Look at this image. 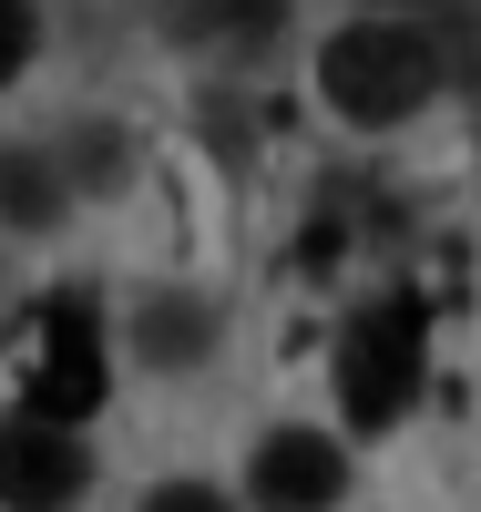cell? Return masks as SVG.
<instances>
[{"mask_svg":"<svg viewBox=\"0 0 481 512\" xmlns=\"http://www.w3.org/2000/svg\"><path fill=\"white\" fill-rule=\"evenodd\" d=\"M318 82L348 123H400L441 93V41L420 21H348L328 52H318Z\"/></svg>","mask_w":481,"mask_h":512,"instance_id":"cell-1","label":"cell"},{"mask_svg":"<svg viewBox=\"0 0 481 512\" xmlns=\"http://www.w3.org/2000/svg\"><path fill=\"white\" fill-rule=\"evenodd\" d=\"M420 328H430V308L410 287L369 297V308L338 328V410H348V431H389V420L410 410V390H420Z\"/></svg>","mask_w":481,"mask_h":512,"instance_id":"cell-2","label":"cell"},{"mask_svg":"<svg viewBox=\"0 0 481 512\" xmlns=\"http://www.w3.org/2000/svg\"><path fill=\"white\" fill-rule=\"evenodd\" d=\"M82 492H93V451L72 441V420H0V502L11 512H72Z\"/></svg>","mask_w":481,"mask_h":512,"instance_id":"cell-3","label":"cell"},{"mask_svg":"<svg viewBox=\"0 0 481 512\" xmlns=\"http://www.w3.org/2000/svg\"><path fill=\"white\" fill-rule=\"evenodd\" d=\"M103 328H93V308L82 297H52L41 308V359H31V410L41 420H93L103 410Z\"/></svg>","mask_w":481,"mask_h":512,"instance_id":"cell-4","label":"cell"},{"mask_svg":"<svg viewBox=\"0 0 481 512\" xmlns=\"http://www.w3.org/2000/svg\"><path fill=\"white\" fill-rule=\"evenodd\" d=\"M348 492V451L318 441V431H277L267 451H256V502H277V512H328Z\"/></svg>","mask_w":481,"mask_h":512,"instance_id":"cell-5","label":"cell"},{"mask_svg":"<svg viewBox=\"0 0 481 512\" xmlns=\"http://www.w3.org/2000/svg\"><path fill=\"white\" fill-rule=\"evenodd\" d=\"M144 11L195 52H256V41H277L287 0H144Z\"/></svg>","mask_w":481,"mask_h":512,"instance_id":"cell-6","label":"cell"},{"mask_svg":"<svg viewBox=\"0 0 481 512\" xmlns=\"http://www.w3.org/2000/svg\"><path fill=\"white\" fill-rule=\"evenodd\" d=\"M52 216H62V164H52V154H31V144H0V226L41 236Z\"/></svg>","mask_w":481,"mask_h":512,"instance_id":"cell-7","label":"cell"},{"mask_svg":"<svg viewBox=\"0 0 481 512\" xmlns=\"http://www.w3.org/2000/svg\"><path fill=\"white\" fill-rule=\"evenodd\" d=\"M134 338H144V359H164V369H185V359H205V338H215V318L195 308V297H154V308L134 318Z\"/></svg>","mask_w":481,"mask_h":512,"instance_id":"cell-8","label":"cell"},{"mask_svg":"<svg viewBox=\"0 0 481 512\" xmlns=\"http://www.w3.org/2000/svg\"><path fill=\"white\" fill-rule=\"evenodd\" d=\"M31 41H41V21H31V0H0V82H21V62H31Z\"/></svg>","mask_w":481,"mask_h":512,"instance_id":"cell-9","label":"cell"},{"mask_svg":"<svg viewBox=\"0 0 481 512\" xmlns=\"http://www.w3.org/2000/svg\"><path fill=\"white\" fill-rule=\"evenodd\" d=\"M144 512H236V502L205 492V482H164V492H144Z\"/></svg>","mask_w":481,"mask_h":512,"instance_id":"cell-10","label":"cell"}]
</instances>
